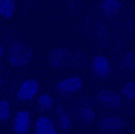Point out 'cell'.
<instances>
[{
	"label": "cell",
	"instance_id": "5bb4252c",
	"mask_svg": "<svg viewBox=\"0 0 135 134\" xmlns=\"http://www.w3.org/2000/svg\"><path fill=\"white\" fill-rule=\"evenodd\" d=\"M10 116V108L9 104L7 101L1 100L0 101V120L5 121Z\"/></svg>",
	"mask_w": 135,
	"mask_h": 134
},
{
	"label": "cell",
	"instance_id": "4fadbf2b",
	"mask_svg": "<svg viewBox=\"0 0 135 134\" xmlns=\"http://www.w3.org/2000/svg\"><path fill=\"white\" fill-rule=\"evenodd\" d=\"M53 105V99L51 96H49L47 94L41 95L38 100V106L40 108L44 109H49L52 107Z\"/></svg>",
	"mask_w": 135,
	"mask_h": 134
},
{
	"label": "cell",
	"instance_id": "e0dca14e",
	"mask_svg": "<svg viewBox=\"0 0 135 134\" xmlns=\"http://www.w3.org/2000/svg\"><path fill=\"white\" fill-rule=\"evenodd\" d=\"M3 55V49H2V46L0 45V57Z\"/></svg>",
	"mask_w": 135,
	"mask_h": 134
},
{
	"label": "cell",
	"instance_id": "ba28073f",
	"mask_svg": "<svg viewBox=\"0 0 135 134\" xmlns=\"http://www.w3.org/2000/svg\"><path fill=\"white\" fill-rule=\"evenodd\" d=\"M36 134H57L52 121L45 116L40 117L35 124Z\"/></svg>",
	"mask_w": 135,
	"mask_h": 134
},
{
	"label": "cell",
	"instance_id": "277c9868",
	"mask_svg": "<svg viewBox=\"0 0 135 134\" xmlns=\"http://www.w3.org/2000/svg\"><path fill=\"white\" fill-rule=\"evenodd\" d=\"M126 123L120 117L108 116L101 121V127L102 129L108 132H117L125 127Z\"/></svg>",
	"mask_w": 135,
	"mask_h": 134
},
{
	"label": "cell",
	"instance_id": "3957f363",
	"mask_svg": "<svg viewBox=\"0 0 135 134\" xmlns=\"http://www.w3.org/2000/svg\"><path fill=\"white\" fill-rule=\"evenodd\" d=\"M98 98L101 102L110 108H119L122 106V101L119 95L113 91H100L98 93Z\"/></svg>",
	"mask_w": 135,
	"mask_h": 134
},
{
	"label": "cell",
	"instance_id": "d6986e66",
	"mask_svg": "<svg viewBox=\"0 0 135 134\" xmlns=\"http://www.w3.org/2000/svg\"><path fill=\"white\" fill-rule=\"evenodd\" d=\"M101 134H108V133H101Z\"/></svg>",
	"mask_w": 135,
	"mask_h": 134
},
{
	"label": "cell",
	"instance_id": "8fae6325",
	"mask_svg": "<svg viewBox=\"0 0 135 134\" xmlns=\"http://www.w3.org/2000/svg\"><path fill=\"white\" fill-rule=\"evenodd\" d=\"M122 94L126 98L129 100H134L135 97V83L130 81L126 83L122 87Z\"/></svg>",
	"mask_w": 135,
	"mask_h": 134
},
{
	"label": "cell",
	"instance_id": "7a4b0ae2",
	"mask_svg": "<svg viewBox=\"0 0 135 134\" xmlns=\"http://www.w3.org/2000/svg\"><path fill=\"white\" fill-rule=\"evenodd\" d=\"M39 89L38 83L34 79H28L22 83L18 90L17 97L21 101H27L32 98Z\"/></svg>",
	"mask_w": 135,
	"mask_h": 134
},
{
	"label": "cell",
	"instance_id": "6da1fadb",
	"mask_svg": "<svg viewBox=\"0 0 135 134\" xmlns=\"http://www.w3.org/2000/svg\"><path fill=\"white\" fill-rule=\"evenodd\" d=\"M32 57V51L26 45L14 43L9 52L8 59L11 65L13 67L21 68L28 63Z\"/></svg>",
	"mask_w": 135,
	"mask_h": 134
},
{
	"label": "cell",
	"instance_id": "ac0fdd59",
	"mask_svg": "<svg viewBox=\"0 0 135 134\" xmlns=\"http://www.w3.org/2000/svg\"><path fill=\"white\" fill-rule=\"evenodd\" d=\"M2 78H0V86H1V84H2Z\"/></svg>",
	"mask_w": 135,
	"mask_h": 134
},
{
	"label": "cell",
	"instance_id": "30bf717a",
	"mask_svg": "<svg viewBox=\"0 0 135 134\" xmlns=\"http://www.w3.org/2000/svg\"><path fill=\"white\" fill-rule=\"evenodd\" d=\"M15 10L14 2L11 0H0V14L5 18L11 17Z\"/></svg>",
	"mask_w": 135,
	"mask_h": 134
},
{
	"label": "cell",
	"instance_id": "9a60e30c",
	"mask_svg": "<svg viewBox=\"0 0 135 134\" xmlns=\"http://www.w3.org/2000/svg\"><path fill=\"white\" fill-rule=\"evenodd\" d=\"M64 60V53L61 49L55 50L52 53L51 61L55 66H60Z\"/></svg>",
	"mask_w": 135,
	"mask_h": 134
},
{
	"label": "cell",
	"instance_id": "8992f818",
	"mask_svg": "<svg viewBox=\"0 0 135 134\" xmlns=\"http://www.w3.org/2000/svg\"><path fill=\"white\" fill-rule=\"evenodd\" d=\"M29 125H30L29 113L27 111L22 110L18 112L16 116L13 130L17 134H24L28 129Z\"/></svg>",
	"mask_w": 135,
	"mask_h": 134
},
{
	"label": "cell",
	"instance_id": "2e32d148",
	"mask_svg": "<svg viewBox=\"0 0 135 134\" xmlns=\"http://www.w3.org/2000/svg\"><path fill=\"white\" fill-rule=\"evenodd\" d=\"M81 117L82 120L87 123H90L94 120L95 113L94 111L90 108H85L81 112Z\"/></svg>",
	"mask_w": 135,
	"mask_h": 134
},
{
	"label": "cell",
	"instance_id": "52a82bcc",
	"mask_svg": "<svg viewBox=\"0 0 135 134\" xmlns=\"http://www.w3.org/2000/svg\"><path fill=\"white\" fill-rule=\"evenodd\" d=\"M82 86V80L79 77H71L64 79L58 84V90L63 93H70L78 91Z\"/></svg>",
	"mask_w": 135,
	"mask_h": 134
},
{
	"label": "cell",
	"instance_id": "7c38bea8",
	"mask_svg": "<svg viewBox=\"0 0 135 134\" xmlns=\"http://www.w3.org/2000/svg\"><path fill=\"white\" fill-rule=\"evenodd\" d=\"M57 112H58L59 123L61 127L64 130L69 129V127H70V122L66 112L62 107H59L57 110Z\"/></svg>",
	"mask_w": 135,
	"mask_h": 134
},
{
	"label": "cell",
	"instance_id": "5b68a950",
	"mask_svg": "<svg viewBox=\"0 0 135 134\" xmlns=\"http://www.w3.org/2000/svg\"><path fill=\"white\" fill-rule=\"evenodd\" d=\"M93 68L96 75L102 78L108 76L110 72V66L108 60L102 55L94 57L93 61Z\"/></svg>",
	"mask_w": 135,
	"mask_h": 134
},
{
	"label": "cell",
	"instance_id": "9c48e42d",
	"mask_svg": "<svg viewBox=\"0 0 135 134\" xmlns=\"http://www.w3.org/2000/svg\"><path fill=\"white\" fill-rule=\"evenodd\" d=\"M121 7L120 2L117 0H106L102 3V9L106 15H113L119 11Z\"/></svg>",
	"mask_w": 135,
	"mask_h": 134
}]
</instances>
